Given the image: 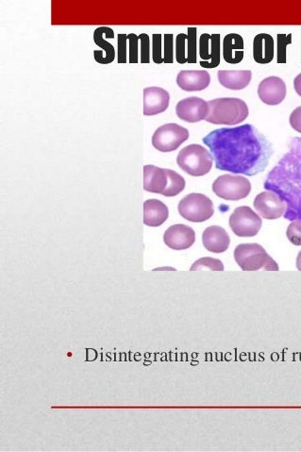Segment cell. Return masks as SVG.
Returning a JSON list of instances; mask_svg holds the SVG:
<instances>
[{"label":"cell","mask_w":301,"mask_h":452,"mask_svg":"<svg viewBox=\"0 0 301 452\" xmlns=\"http://www.w3.org/2000/svg\"><path fill=\"white\" fill-rule=\"evenodd\" d=\"M202 141L209 147L217 169L249 177L267 169L273 152L269 142L249 124L216 129Z\"/></svg>","instance_id":"cell-1"},{"label":"cell","mask_w":301,"mask_h":452,"mask_svg":"<svg viewBox=\"0 0 301 452\" xmlns=\"http://www.w3.org/2000/svg\"><path fill=\"white\" fill-rule=\"evenodd\" d=\"M184 177L171 169L151 166H144V189L164 197H176L186 188Z\"/></svg>","instance_id":"cell-2"},{"label":"cell","mask_w":301,"mask_h":452,"mask_svg":"<svg viewBox=\"0 0 301 452\" xmlns=\"http://www.w3.org/2000/svg\"><path fill=\"white\" fill-rule=\"evenodd\" d=\"M209 111L206 120L214 125L234 126L242 123L249 116V107L236 98H216L208 101Z\"/></svg>","instance_id":"cell-3"},{"label":"cell","mask_w":301,"mask_h":452,"mask_svg":"<svg viewBox=\"0 0 301 452\" xmlns=\"http://www.w3.org/2000/svg\"><path fill=\"white\" fill-rule=\"evenodd\" d=\"M234 260L244 271H279V266L262 246L241 244L235 248Z\"/></svg>","instance_id":"cell-4"},{"label":"cell","mask_w":301,"mask_h":452,"mask_svg":"<svg viewBox=\"0 0 301 452\" xmlns=\"http://www.w3.org/2000/svg\"><path fill=\"white\" fill-rule=\"evenodd\" d=\"M212 154L201 144H190L182 149L177 157V164L190 176L201 177L208 174L212 167Z\"/></svg>","instance_id":"cell-5"},{"label":"cell","mask_w":301,"mask_h":452,"mask_svg":"<svg viewBox=\"0 0 301 452\" xmlns=\"http://www.w3.org/2000/svg\"><path fill=\"white\" fill-rule=\"evenodd\" d=\"M179 215L190 222L201 223L214 215V203L208 197L199 193H192L186 195L179 202Z\"/></svg>","instance_id":"cell-6"},{"label":"cell","mask_w":301,"mask_h":452,"mask_svg":"<svg viewBox=\"0 0 301 452\" xmlns=\"http://www.w3.org/2000/svg\"><path fill=\"white\" fill-rule=\"evenodd\" d=\"M212 191L220 199L237 202L245 199L249 195L252 184L247 177L227 174L214 180Z\"/></svg>","instance_id":"cell-7"},{"label":"cell","mask_w":301,"mask_h":452,"mask_svg":"<svg viewBox=\"0 0 301 452\" xmlns=\"http://www.w3.org/2000/svg\"><path fill=\"white\" fill-rule=\"evenodd\" d=\"M189 138L188 129L178 124L169 123L156 129L153 136V146L161 152L175 151Z\"/></svg>","instance_id":"cell-8"},{"label":"cell","mask_w":301,"mask_h":452,"mask_svg":"<svg viewBox=\"0 0 301 452\" xmlns=\"http://www.w3.org/2000/svg\"><path fill=\"white\" fill-rule=\"evenodd\" d=\"M230 227L239 237L256 236L262 228V218L249 206L236 208L229 219Z\"/></svg>","instance_id":"cell-9"},{"label":"cell","mask_w":301,"mask_h":452,"mask_svg":"<svg viewBox=\"0 0 301 452\" xmlns=\"http://www.w3.org/2000/svg\"><path fill=\"white\" fill-rule=\"evenodd\" d=\"M253 204L260 217L267 220L282 217L287 210V202L272 191L260 193L255 197Z\"/></svg>","instance_id":"cell-10"},{"label":"cell","mask_w":301,"mask_h":452,"mask_svg":"<svg viewBox=\"0 0 301 452\" xmlns=\"http://www.w3.org/2000/svg\"><path fill=\"white\" fill-rule=\"evenodd\" d=\"M208 103L197 98L190 96L179 101L176 106V114L182 121L188 123H197V122L206 119L208 116Z\"/></svg>","instance_id":"cell-11"},{"label":"cell","mask_w":301,"mask_h":452,"mask_svg":"<svg viewBox=\"0 0 301 452\" xmlns=\"http://www.w3.org/2000/svg\"><path fill=\"white\" fill-rule=\"evenodd\" d=\"M164 242L171 250H188L196 242V233L189 226L173 225L164 233Z\"/></svg>","instance_id":"cell-12"},{"label":"cell","mask_w":301,"mask_h":452,"mask_svg":"<svg viewBox=\"0 0 301 452\" xmlns=\"http://www.w3.org/2000/svg\"><path fill=\"white\" fill-rule=\"evenodd\" d=\"M287 89L285 81L279 77H268L260 81L258 95L263 103L267 105H279L287 96Z\"/></svg>","instance_id":"cell-13"},{"label":"cell","mask_w":301,"mask_h":452,"mask_svg":"<svg viewBox=\"0 0 301 452\" xmlns=\"http://www.w3.org/2000/svg\"><path fill=\"white\" fill-rule=\"evenodd\" d=\"M199 56L203 68H216L220 63V34H203L199 38Z\"/></svg>","instance_id":"cell-14"},{"label":"cell","mask_w":301,"mask_h":452,"mask_svg":"<svg viewBox=\"0 0 301 452\" xmlns=\"http://www.w3.org/2000/svg\"><path fill=\"white\" fill-rule=\"evenodd\" d=\"M170 96L161 87H148L144 90V114L156 116L168 110Z\"/></svg>","instance_id":"cell-15"},{"label":"cell","mask_w":301,"mask_h":452,"mask_svg":"<svg viewBox=\"0 0 301 452\" xmlns=\"http://www.w3.org/2000/svg\"><path fill=\"white\" fill-rule=\"evenodd\" d=\"M188 34H179L176 38V60L184 63H197V28H188Z\"/></svg>","instance_id":"cell-16"},{"label":"cell","mask_w":301,"mask_h":452,"mask_svg":"<svg viewBox=\"0 0 301 452\" xmlns=\"http://www.w3.org/2000/svg\"><path fill=\"white\" fill-rule=\"evenodd\" d=\"M211 83V76L206 70H182L177 76V85L186 92H197Z\"/></svg>","instance_id":"cell-17"},{"label":"cell","mask_w":301,"mask_h":452,"mask_svg":"<svg viewBox=\"0 0 301 452\" xmlns=\"http://www.w3.org/2000/svg\"><path fill=\"white\" fill-rule=\"evenodd\" d=\"M104 36H108L109 39H113L115 32L108 27H100L93 32V42L103 50V52L95 50L93 58H95L96 62L101 63V65H108L115 59V47L104 39Z\"/></svg>","instance_id":"cell-18"},{"label":"cell","mask_w":301,"mask_h":452,"mask_svg":"<svg viewBox=\"0 0 301 452\" xmlns=\"http://www.w3.org/2000/svg\"><path fill=\"white\" fill-rule=\"evenodd\" d=\"M202 243L210 252L222 253L229 248L231 238L225 228L219 226H211L204 230Z\"/></svg>","instance_id":"cell-19"},{"label":"cell","mask_w":301,"mask_h":452,"mask_svg":"<svg viewBox=\"0 0 301 452\" xmlns=\"http://www.w3.org/2000/svg\"><path fill=\"white\" fill-rule=\"evenodd\" d=\"M168 217V208L161 200H148L144 203V224L148 227H160Z\"/></svg>","instance_id":"cell-20"},{"label":"cell","mask_w":301,"mask_h":452,"mask_svg":"<svg viewBox=\"0 0 301 452\" xmlns=\"http://www.w3.org/2000/svg\"><path fill=\"white\" fill-rule=\"evenodd\" d=\"M217 78L223 87L239 91L249 86L252 72L250 70H219Z\"/></svg>","instance_id":"cell-21"},{"label":"cell","mask_w":301,"mask_h":452,"mask_svg":"<svg viewBox=\"0 0 301 452\" xmlns=\"http://www.w3.org/2000/svg\"><path fill=\"white\" fill-rule=\"evenodd\" d=\"M253 58L260 65L272 62L274 58V39L271 35L260 34L253 40Z\"/></svg>","instance_id":"cell-22"},{"label":"cell","mask_w":301,"mask_h":452,"mask_svg":"<svg viewBox=\"0 0 301 452\" xmlns=\"http://www.w3.org/2000/svg\"><path fill=\"white\" fill-rule=\"evenodd\" d=\"M244 39L241 35L230 34L223 40V57L227 63L236 65L244 59Z\"/></svg>","instance_id":"cell-23"},{"label":"cell","mask_w":301,"mask_h":452,"mask_svg":"<svg viewBox=\"0 0 301 452\" xmlns=\"http://www.w3.org/2000/svg\"><path fill=\"white\" fill-rule=\"evenodd\" d=\"M205 269L212 271H223L224 265L219 259L204 257L194 261L190 270L199 271L205 270Z\"/></svg>","instance_id":"cell-24"},{"label":"cell","mask_w":301,"mask_h":452,"mask_svg":"<svg viewBox=\"0 0 301 452\" xmlns=\"http://www.w3.org/2000/svg\"><path fill=\"white\" fill-rule=\"evenodd\" d=\"M278 63H287V45L292 43V34H278Z\"/></svg>","instance_id":"cell-25"},{"label":"cell","mask_w":301,"mask_h":452,"mask_svg":"<svg viewBox=\"0 0 301 452\" xmlns=\"http://www.w3.org/2000/svg\"><path fill=\"white\" fill-rule=\"evenodd\" d=\"M287 235L288 240L290 241L293 245L301 246V220L298 219L293 221L289 226H288Z\"/></svg>","instance_id":"cell-26"},{"label":"cell","mask_w":301,"mask_h":452,"mask_svg":"<svg viewBox=\"0 0 301 452\" xmlns=\"http://www.w3.org/2000/svg\"><path fill=\"white\" fill-rule=\"evenodd\" d=\"M139 40L141 42V63H149L150 60V40L146 34L139 35Z\"/></svg>","instance_id":"cell-27"},{"label":"cell","mask_w":301,"mask_h":452,"mask_svg":"<svg viewBox=\"0 0 301 452\" xmlns=\"http://www.w3.org/2000/svg\"><path fill=\"white\" fill-rule=\"evenodd\" d=\"M173 34H164V63H173L174 61V43Z\"/></svg>","instance_id":"cell-28"},{"label":"cell","mask_w":301,"mask_h":452,"mask_svg":"<svg viewBox=\"0 0 301 452\" xmlns=\"http://www.w3.org/2000/svg\"><path fill=\"white\" fill-rule=\"evenodd\" d=\"M153 59L155 63H164L163 53H161V35H153Z\"/></svg>","instance_id":"cell-29"},{"label":"cell","mask_w":301,"mask_h":452,"mask_svg":"<svg viewBox=\"0 0 301 452\" xmlns=\"http://www.w3.org/2000/svg\"><path fill=\"white\" fill-rule=\"evenodd\" d=\"M126 42L128 35L120 34L118 36V63H126Z\"/></svg>","instance_id":"cell-30"},{"label":"cell","mask_w":301,"mask_h":452,"mask_svg":"<svg viewBox=\"0 0 301 452\" xmlns=\"http://www.w3.org/2000/svg\"><path fill=\"white\" fill-rule=\"evenodd\" d=\"M128 40L130 42V62L131 63H138V42L139 37L134 34H128Z\"/></svg>","instance_id":"cell-31"},{"label":"cell","mask_w":301,"mask_h":452,"mask_svg":"<svg viewBox=\"0 0 301 452\" xmlns=\"http://www.w3.org/2000/svg\"><path fill=\"white\" fill-rule=\"evenodd\" d=\"M290 125L298 133H301V106L296 108L290 116Z\"/></svg>","instance_id":"cell-32"},{"label":"cell","mask_w":301,"mask_h":452,"mask_svg":"<svg viewBox=\"0 0 301 452\" xmlns=\"http://www.w3.org/2000/svg\"><path fill=\"white\" fill-rule=\"evenodd\" d=\"M294 88L298 95L301 96V73L295 78Z\"/></svg>","instance_id":"cell-33"},{"label":"cell","mask_w":301,"mask_h":452,"mask_svg":"<svg viewBox=\"0 0 301 452\" xmlns=\"http://www.w3.org/2000/svg\"><path fill=\"white\" fill-rule=\"evenodd\" d=\"M296 265H297V268L298 270L301 271V250L300 252H298V255L297 257V263H296Z\"/></svg>","instance_id":"cell-34"},{"label":"cell","mask_w":301,"mask_h":452,"mask_svg":"<svg viewBox=\"0 0 301 452\" xmlns=\"http://www.w3.org/2000/svg\"><path fill=\"white\" fill-rule=\"evenodd\" d=\"M300 219L301 220V213H300Z\"/></svg>","instance_id":"cell-35"}]
</instances>
